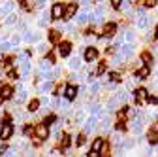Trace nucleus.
Masks as SVG:
<instances>
[{
	"label": "nucleus",
	"instance_id": "obj_2",
	"mask_svg": "<svg viewBox=\"0 0 158 157\" xmlns=\"http://www.w3.org/2000/svg\"><path fill=\"white\" fill-rule=\"evenodd\" d=\"M130 123H132L130 129H132L134 134H141V132H143V127H145V117H143V114H139V115H137L134 121H130Z\"/></svg>",
	"mask_w": 158,
	"mask_h": 157
},
{
	"label": "nucleus",
	"instance_id": "obj_27",
	"mask_svg": "<svg viewBox=\"0 0 158 157\" xmlns=\"http://www.w3.org/2000/svg\"><path fill=\"white\" fill-rule=\"evenodd\" d=\"M124 40L132 44V42L135 40V32H132V30H126V32H124Z\"/></svg>",
	"mask_w": 158,
	"mask_h": 157
},
{
	"label": "nucleus",
	"instance_id": "obj_42",
	"mask_svg": "<svg viewBox=\"0 0 158 157\" xmlns=\"http://www.w3.org/2000/svg\"><path fill=\"white\" fill-rule=\"evenodd\" d=\"M85 144V134H79L77 136V146H83Z\"/></svg>",
	"mask_w": 158,
	"mask_h": 157
},
{
	"label": "nucleus",
	"instance_id": "obj_11",
	"mask_svg": "<svg viewBox=\"0 0 158 157\" xmlns=\"http://www.w3.org/2000/svg\"><path fill=\"white\" fill-rule=\"evenodd\" d=\"M36 134H38V138H47V136H49V129H47V125L44 123V125H38L36 127Z\"/></svg>",
	"mask_w": 158,
	"mask_h": 157
},
{
	"label": "nucleus",
	"instance_id": "obj_1",
	"mask_svg": "<svg viewBox=\"0 0 158 157\" xmlns=\"http://www.w3.org/2000/svg\"><path fill=\"white\" fill-rule=\"evenodd\" d=\"M149 23H151V19L147 17V13H145V8H139L137 10V19H135V29H147L149 27Z\"/></svg>",
	"mask_w": 158,
	"mask_h": 157
},
{
	"label": "nucleus",
	"instance_id": "obj_18",
	"mask_svg": "<svg viewBox=\"0 0 158 157\" xmlns=\"http://www.w3.org/2000/svg\"><path fill=\"white\" fill-rule=\"evenodd\" d=\"M68 66H70L72 70H79V66H81V59H79V57L70 59V61H68Z\"/></svg>",
	"mask_w": 158,
	"mask_h": 157
},
{
	"label": "nucleus",
	"instance_id": "obj_34",
	"mask_svg": "<svg viewBox=\"0 0 158 157\" xmlns=\"http://www.w3.org/2000/svg\"><path fill=\"white\" fill-rule=\"evenodd\" d=\"M38 51L40 53H47L49 51V46L47 44H38Z\"/></svg>",
	"mask_w": 158,
	"mask_h": 157
},
{
	"label": "nucleus",
	"instance_id": "obj_20",
	"mask_svg": "<svg viewBox=\"0 0 158 157\" xmlns=\"http://www.w3.org/2000/svg\"><path fill=\"white\" fill-rule=\"evenodd\" d=\"M11 10H13V2H6L2 8H0V15H10Z\"/></svg>",
	"mask_w": 158,
	"mask_h": 157
},
{
	"label": "nucleus",
	"instance_id": "obj_52",
	"mask_svg": "<svg viewBox=\"0 0 158 157\" xmlns=\"http://www.w3.org/2000/svg\"><path fill=\"white\" fill-rule=\"evenodd\" d=\"M0 2H2V0H0Z\"/></svg>",
	"mask_w": 158,
	"mask_h": 157
},
{
	"label": "nucleus",
	"instance_id": "obj_33",
	"mask_svg": "<svg viewBox=\"0 0 158 157\" xmlns=\"http://www.w3.org/2000/svg\"><path fill=\"white\" fill-rule=\"evenodd\" d=\"M115 129H117V131H124V129H126V125H124V121H123V119H118V121L115 123Z\"/></svg>",
	"mask_w": 158,
	"mask_h": 157
},
{
	"label": "nucleus",
	"instance_id": "obj_51",
	"mask_svg": "<svg viewBox=\"0 0 158 157\" xmlns=\"http://www.w3.org/2000/svg\"><path fill=\"white\" fill-rule=\"evenodd\" d=\"M154 38H156V40H158V30H156V34H154Z\"/></svg>",
	"mask_w": 158,
	"mask_h": 157
},
{
	"label": "nucleus",
	"instance_id": "obj_21",
	"mask_svg": "<svg viewBox=\"0 0 158 157\" xmlns=\"http://www.w3.org/2000/svg\"><path fill=\"white\" fill-rule=\"evenodd\" d=\"M70 49H72V46L68 42H62L60 44V51H58V53H60L62 57H66V55H70Z\"/></svg>",
	"mask_w": 158,
	"mask_h": 157
},
{
	"label": "nucleus",
	"instance_id": "obj_12",
	"mask_svg": "<svg viewBox=\"0 0 158 157\" xmlns=\"http://www.w3.org/2000/svg\"><path fill=\"white\" fill-rule=\"evenodd\" d=\"M96 57H98V49L96 47H87V51H85V61L90 63V61H94Z\"/></svg>",
	"mask_w": 158,
	"mask_h": 157
},
{
	"label": "nucleus",
	"instance_id": "obj_15",
	"mask_svg": "<svg viewBox=\"0 0 158 157\" xmlns=\"http://www.w3.org/2000/svg\"><path fill=\"white\" fill-rule=\"evenodd\" d=\"M104 15H106V10H104L102 6H98V8L94 10V21H96V23H100L102 19H104Z\"/></svg>",
	"mask_w": 158,
	"mask_h": 157
},
{
	"label": "nucleus",
	"instance_id": "obj_4",
	"mask_svg": "<svg viewBox=\"0 0 158 157\" xmlns=\"http://www.w3.org/2000/svg\"><path fill=\"white\" fill-rule=\"evenodd\" d=\"M60 17H64V6L60 2H56L51 8V19H60Z\"/></svg>",
	"mask_w": 158,
	"mask_h": 157
},
{
	"label": "nucleus",
	"instance_id": "obj_16",
	"mask_svg": "<svg viewBox=\"0 0 158 157\" xmlns=\"http://www.w3.org/2000/svg\"><path fill=\"white\" fill-rule=\"evenodd\" d=\"M104 144H106V142H104V138H96V140L92 142V148H90V150H92V151H100V153H102Z\"/></svg>",
	"mask_w": 158,
	"mask_h": 157
},
{
	"label": "nucleus",
	"instance_id": "obj_22",
	"mask_svg": "<svg viewBox=\"0 0 158 157\" xmlns=\"http://www.w3.org/2000/svg\"><path fill=\"white\" fill-rule=\"evenodd\" d=\"M115 99H117L118 102H126V101H128V93H126V91H118V93L115 95Z\"/></svg>",
	"mask_w": 158,
	"mask_h": 157
},
{
	"label": "nucleus",
	"instance_id": "obj_19",
	"mask_svg": "<svg viewBox=\"0 0 158 157\" xmlns=\"http://www.w3.org/2000/svg\"><path fill=\"white\" fill-rule=\"evenodd\" d=\"M0 95H2V99H10V96L13 95V89L10 85H4L2 89H0Z\"/></svg>",
	"mask_w": 158,
	"mask_h": 157
},
{
	"label": "nucleus",
	"instance_id": "obj_39",
	"mask_svg": "<svg viewBox=\"0 0 158 157\" xmlns=\"http://www.w3.org/2000/svg\"><path fill=\"white\" fill-rule=\"evenodd\" d=\"M158 4V0H145V8H154Z\"/></svg>",
	"mask_w": 158,
	"mask_h": 157
},
{
	"label": "nucleus",
	"instance_id": "obj_25",
	"mask_svg": "<svg viewBox=\"0 0 158 157\" xmlns=\"http://www.w3.org/2000/svg\"><path fill=\"white\" fill-rule=\"evenodd\" d=\"M117 104H118V101L113 96V99L107 102V112H115V110H117Z\"/></svg>",
	"mask_w": 158,
	"mask_h": 157
},
{
	"label": "nucleus",
	"instance_id": "obj_9",
	"mask_svg": "<svg viewBox=\"0 0 158 157\" xmlns=\"http://www.w3.org/2000/svg\"><path fill=\"white\" fill-rule=\"evenodd\" d=\"M92 19H94V13H92V11L83 10L81 13L77 15V23H87V21H92Z\"/></svg>",
	"mask_w": 158,
	"mask_h": 157
},
{
	"label": "nucleus",
	"instance_id": "obj_7",
	"mask_svg": "<svg viewBox=\"0 0 158 157\" xmlns=\"http://www.w3.org/2000/svg\"><path fill=\"white\" fill-rule=\"evenodd\" d=\"M96 123H98V115H90L85 119V132H92L96 129Z\"/></svg>",
	"mask_w": 158,
	"mask_h": 157
},
{
	"label": "nucleus",
	"instance_id": "obj_41",
	"mask_svg": "<svg viewBox=\"0 0 158 157\" xmlns=\"http://www.w3.org/2000/svg\"><path fill=\"white\" fill-rule=\"evenodd\" d=\"M98 89H100V83H90V93H98Z\"/></svg>",
	"mask_w": 158,
	"mask_h": 157
},
{
	"label": "nucleus",
	"instance_id": "obj_48",
	"mask_svg": "<svg viewBox=\"0 0 158 157\" xmlns=\"http://www.w3.org/2000/svg\"><path fill=\"white\" fill-rule=\"evenodd\" d=\"M102 72H106V65H100V66H98V74H102Z\"/></svg>",
	"mask_w": 158,
	"mask_h": 157
},
{
	"label": "nucleus",
	"instance_id": "obj_10",
	"mask_svg": "<svg viewBox=\"0 0 158 157\" xmlns=\"http://www.w3.org/2000/svg\"><path fill=\"white\" fill-rule=\"evenodd\" d=\"M117 30H118L117 23H107V25H104V32H106V36H107V38L115 36V34H117Z\"/></svg>",
	"mask_w": 158,
	"mask_h": 157
},
{
	"label": "nucleus",
	"instance_id": "obj_37",
	"mask_svg": "<svg viewBox=\"0 0 158 157\" xmlns=\"http://www.w3.org/2000/svg\"><path fill=\"white\" fill-rule=\"evenodd\" d=\"M11 47H13V44H11V42H2V44H0V49H2V51L11 49Z\"/></svg>",
	"mask_w": 158,
	"mask_h": 157
},
{
	"label": "nucleus",
	"instance_id": "obj_26",
	"mask_svg": "<svg viewBox=\"0 0 158 157\" xmlns=\"http://www.w3.org/2000/svg\"><path fill=\"white\" fill-rule=\"evenodd\" d=\"M118 146H123V150H132V148L135 146V142H134L132 138H128V140H124L123 144H118Z\"/></svg>",
	"mask_w": 158,
	"mask_h": 157
},
{
	"label": "nucleus",
	"instance_id": "obj_29",
	"mask_svg": "<svg viewBox=\"0 0 158 157\" xmlns=\"http://www.w3.org/2000/svg\"><path fill=\"white\" fill-rule=\"evenodd\" d=\"M58 38H60V32H58V30H51V44H56Z\"/></svg>",
	"mask_w": 158,
	"mask_h": 157
},
{
	"label": "nucleus",
	"instance_id": "obj_35",
	"mask_svg": "<svg viewBox=\"0 0 158 157\" xmlns=\"http://www.w3.org/2000/svg\"><path fill=\"white\" fill-rule=\"evenodd\" d=\"M53 85H51V82H47V83H44V85H40V93H45V91H49Z\"/></svg>",
	"mask_w": 158,
	"mask_h": 157
},
{
	"label": "nucleus",
	"instance_id": "obj_17",
	"mask_svg": "<svg viewBox=\"0 0 158 157\" xmlns=\"http://www.w3.org/2000/svg\"><path fill=\"white\" fill-rule=\"evenodd\" d=\"M75 96H77V87L68 85V87H66V99H68V101H72V99H75Z\"/></svg>",
	"mask_w": 158,
	"mask_h": 157
},
{
	"label": "nucleus",
	"instance_id": "obj_46",
	"mask_svg": "<svg viewBox=\"0 0 158 157\" xmlns=\"http://www.w3.org/2000/svg\"><path fill=\"white\" fill-rule=\"evenodd\" d=\"M151 104H158V99H156V96H149V99H147Z\"/></svg>",
	"mask_w": 158,
	"mask_h": 157
},
{
	"label": "nucleus",
	"instance_id": "obj_8",
	"mask_svg": "<svg viewBox=\"0 0 158 157\" xmlns=\"http://www.w3.org/2000/svg\"><path fill=\"white\" fill-rule=\"evenodd\" d=\"M118 51H121L126 59H130L132 55H134V44H130V42H124L121 47H118Z\"/></svg>",
	"mask_w": 158,
	"mask_h": 157
},
{
	"label": "nucleus",
	"instance_id": "obj_36",
	"mask_svg": "<svg viewBox=\"0 0 158 157\" xmlns=\"http://www.w3.org/2000/svg\"><path fill=\"white\" fill-rule=\"evenodd\" d=\"M109 80H111L113 83H115V82H121V76H118L117 72H111V74H109Z\"/></svg>",
	"mask_w": 158,
	"mask_h": 157
},
{
	"label": "nucleus",
	"instance_id": "obj_6",
	"mask_svg": "<svg viewBox=\"0 0 158 157\" xmlns=\"http://www.w3.org/2000/svg\"><path fill=\"white\" fill-rule=\"evenodd\" d=\"M11 134H13V125L6 121V123L2 125V129H0V138H2V140H8Z\"/></svg>",
	"mask_w": 158,
	"mask_h": 157
},
{
	"label": "nucleus",
	"instance_id": "obj_28",
	"mask_svg": "<svg viewBox=\"0 0 158 157\" xmlns=\"http://www.w3.org/2000/svg\"><path fill=\"white\" fill-rule=\"evenodd\" d=\"M23 40H25V42H36L38 36H34V34H30V32H25V34H23Z\"/></svg>",
	"mask_w": 158,
	"mask_h": 157
},
{
	"label": "nucleus",
	"instance_id": "obj_45",
	"mask_svg": "<svg viewBox=\"0 0 158 157\" xmlns=\"http://www.w3.org/2000/svg\"><path fill=\"white\" fill-rule=\"evenodd\" d=\"M19 42H21V36H13V38H11V44H13V46H17Z\"/></svg>",
	"mask_w": 158,
	"mask_h": 157
},
{
	"label": "nucleus",
	"instance_id": "obj_5",
	"mask_svg": "<svg viewBox=\"0 0 158 157\" xmlns=\"http://www.w3.org/2000/svg\"><path fill=\"white\" fill-rule=\"evenodd\" d=\"M151 76V68L147 66V65H143V66H139V68H137L135 70V80H147V78Z\"/></svg>",
	"mask_w": 158,
	"mask_h": 157
},
{
	"label": "nucleus",
	"instance_id": "obj_47",
	"mask_svg": "<svg viewBox=\"0 0 158 157\" xmlns=\"http://www.w3.org/2000/svg\"><path fill=\"white\" fill-rule=\"evenodd\" d=\"M53 121H55V117H53V115H49V117H47V119H45V125H51Z\"/></svg>",
	"mask_w": 158,
	"mask_h": 157
},
{
	"label": "nucleus",
	"instance_id": "obj_23",
	"mask_svg": "<svg viewBox=\"0 0 158 157\" xmlns=\"http://www.w3.org/2000/svg\"><path fill=\"white\" fill-rule=\"evenodd\" d=\"M51 63H53L51 59H44V61L40 63V70H42V72H47V70H49V65H51Z\"/></svg>",
	"mask_w": 158,
	"mask_h": 157
},
{
	"label": "nucleus",
	"instance_id": "obj_14",
	"mask_svg": "<svg viewBox=\"0 0 158 157\" xmlns=\"http://www.w3.org/2000/svg\"><path fill=\"white\" fill-rule=\"evenodd\" d=\"M19 59H21V61H23V65H21V74H28V72H30V63L27 61V55L23 53V55L19 57Z\"/></svg>",
	"mask_w": 158,
	"mask_h": 157
},
{
	"label": "nucleus",
	"instance_id": "obj_44",
	"mask_svg": "<svg viewBox=\"0 0 158 157\" xmlns=\"http://www.w3.org/2000/svg\"><path fill=\"white\" fill-rule=\"evenodd\" d=\"M70 142H72V140H70V136H64V140H62V146H64V148H68V146H70Z\"/></svg>",
	"mask_w": 158,
	"mask_h": 157
},
{
	"label": "nucleus",
	"instance_id": "obj_43",
	"mask_svg": "<svg viewBox=\"0 0 158 157\" xmlns=\"http://www.w3.org/2000/svg\"><path fill=\"white\" fill-rule=\"evenodd\" d=\"M83 119H85V114H83V112H79V114L75 115V121H79V123H81Z\"/></svg>",
	"mask_w": 158,
	"mask_h": 157
},
{
	"label": "nucleus",
	"instance_id": "obj_31",
	"mask_svg": "<svg viewBox=\"0 0 158 157\" xmlns=\"http://www.w3.org/2000/svg\"><path fill=\"white\" fill-rule=\"evenodd\" d=\"M15 21H17V15H15V13H10L8 19H6V25H13Z\"/></svg>",
	"mask_w": 158,
	"mask_h": 157
},
{
	"label": "nucleus",
	"instance_id": "obj_49",
	"mask_svg": "<svg viewBox=\"0 0 158 157\" xmlns=\"http://www.w3.org/2000/svg\"><path fill=\"white\" fill-rule=\"evenodd\" d=\"M45 2H47V0H38V8H44Z\"/></svg>",
	"mask_w": 158,
	"mask_h": 157
},
{
	"label": "nucleus",
	"instance_id": "obj_50",
	"mask_svg": "<svg viewBox=\"0 0 158 157\" xmlns=\"http://www.w3.org/2000/svg\"><path fill=\"white\" fill-rule=\"evenodd\" d=\"M83 6H90V0H83Z\"/></svg>",
	"mask_w": 158,
	"mask_h": 157
},
{
	"label": "nucleus",
	"instance_id": "obj_3",
	"mask_svg": "<svg viewBox=\"0 0 158 157\" xmlns=\"http://www.w3.org/2000/svg\"><path fill=\"white\" fill-rule=\"evenodd\" d=\"M147 99H149V91H147V89H143V87L135 89V93H134V101H135L137 106H143Z\"/></svg>",
	"mask_w": 158,
	"mask_h": 157
},
{
	"label": "nucleus",
	"instance_id": "obj_13",
	"mask_svg": "<svg viewBox=\"0 0 158 157\" xmlns=\"http://www.w3.org/2000/svg\"><path fill=\"white\" fill-rule=\"evenodd\" d=\"M75 10H77V4H75V2H73V4H70V6H66V8H64V19H70V17H73Z\"/></svg>",
	"mask_w": 158,
	"mask_h": 157
},
{
	"label": "nucleus",
	"instance_id": "obj_30",
	"mask_svg": "<svg viewBox=\"0 0 158 157\" xmlns=\"http://www.w3.org/2000/svg\"><path fill=\"white\" fill-rule=\"evenodd\" d=\"M25 96H27V93H25L23 89H19V95L15 96V102H23V101H25Z\"/></svg>",
	"mask_w": 158,
	"mask_h": 157
},
{
	"label": "nucleus",
	"instance_id": "obj_24",
	"mask_svg": "<svg viewBox=\"0 0 158 157\" xmlns=\"http://www.w3.org/2000/svg\"><path fill=\"white\" fill-rule=\"evenodd\" d=\"M141 61L151 65V63H152V53H151V51H143V53H141Z\"/></svg>",
	"mask_w": 158,
	"mask_h": 157
},
{
	"label": "nucleus",
	"instance_id": "obj_40",
	"mask_svg": "<svg viewBox=\"0 0 158 157\" xmlns=\"http://www.w3.org/2000/svg\"><path fill=\"white\" fill-rule=\"evenodd\" d=\"M123 2H124V0H111V6L118 10V8H121V4H123Z\"/></svg>",
	"mask_w": 158,
	"mask_h": 157
},
{
	"label": "nucleus",
	"instance_id": "obj_38",
	"mask_svg": "<svg viewBox=\"0 0 158 157\" xmlns=\"http://www.w3.org/2000/svg\"><path fill=\"white\" fill-rule=\"evenodd\" d=\"M47 21H49V17H47V15L44 13V15H42V19H40V21H38V25H40V27H44V25H47Z\"/></svg>",
	"mask_w": 158,
	"mask_h": 157
},
{
	"label": "nucleus",
	"instance_id": "obj_32",
	"mask_svg": "<svg viewBox=\"0 0 158 157\" xmlns=\"http://www.w3.org/2000/svg\"><path fill=\"white\" fill-rule=\"evenodd\" d=\"M38 106H40V101H30L28 110H30V112H36V110H38Z\"/></svg>",
	"mask_w": 158,
	"mask_h": 157
}]
</instances>
